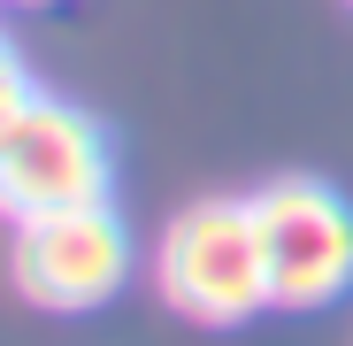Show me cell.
<instances>
[{"instance_id":"1","label":"cell","mask_w":353,"mask_h":346,"mask_svg":"<svg viewBox=\"0 0 353 346\" xmlns=\"http://www.w3.org/2000/svg\"><path fill=\"white\" fill-rule=\"evenodd\" d=\"M161 300L208 331H239L269 308V262H261V223L254 200H192L161 231Z\"/></svg>"},{"instance_id":"2","label":"cell","mask_w":353,"mask_h":346,"mask_svg":"<svg viewBox=\"0 0 353 346\" xmlns=\"http://www.w3.org/2000/svg\"><path fill=\"white\" fill-rule=\"evenodd\" d=\"M254 200L261 262H269V308H330L353 293V200L323 177H269Z\"/></svg>"},{"instance_id":"3","label":"cell","mask_w":353,"mask_h":346,"mask_svg":"<svg viewBox=\"0 0 353 346\" xmlns=\"http://www.w3.org/2000/svg\"><path fill=\"white\" fill-rule=\"evenodd\" d=\"M108 131L85 108L31 93L8 124H0V215H54V208H85L108 200Z\"/></svg>"},{"instance_id":"4","label":"cell","mask_w":353,"mask_h":346,"mask_svg":"<svg viewBox=\"0 0 353 346\" xmlns=\"http://www.w3.org/2000/svg\"><path fill=\"white\" fill-rule=\"evenodd\" d=\"M8 277H16V293L31 308H54V316L108 308L123 293V277H131V231L115 223L108 200L23 215L16 247H8Z\"/></svg>"},{"instance_id":"5","label":"cell","mask_w":353,"mask_h":346,"mask_svg":"<svg viewBox=\"0 0 353 346\" xmlns=\"http://www.w3.org/2000/svg\"><path fill=\"white\" fill-rule=\"evenodd\" d=\"M31 93H39V85H31V70H23V54L0 39V124H8V115H16Z\"/></svg>"},{"instance_id":"6","label":"cell","mask_w":353,"mask_h":346,"mask_svg":"<svg viewBox=\"0 0 353 346\" xmlns=\"http://www.w3.org/2000/svg\"><path fill=\"white\" fill-rule=\"evenodd\" d=\"M8 8H46V0H8Z\"/></svg>"}]
</instances>
